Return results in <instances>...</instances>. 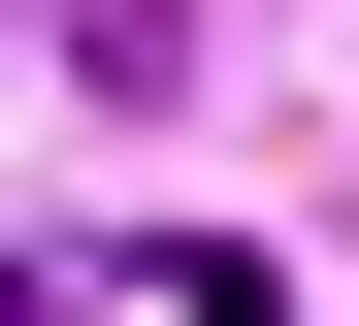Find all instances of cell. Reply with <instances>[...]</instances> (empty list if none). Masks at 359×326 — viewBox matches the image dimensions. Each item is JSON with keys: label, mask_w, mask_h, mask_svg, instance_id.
<instances>
[{"label": "cell", "mask_w": 359, "mask_h": 326, "mask_svg": "<svg viewBox=\"0 0 359 326\" xmlns=\"http://www.w3.org/2000/svg\"><path fill=\"white\" fill-rule=\"evenodd\" d=\"M66 98H196V0H66Z\"/></svg>", "instance_id": "cell-1"}]
</instances>
